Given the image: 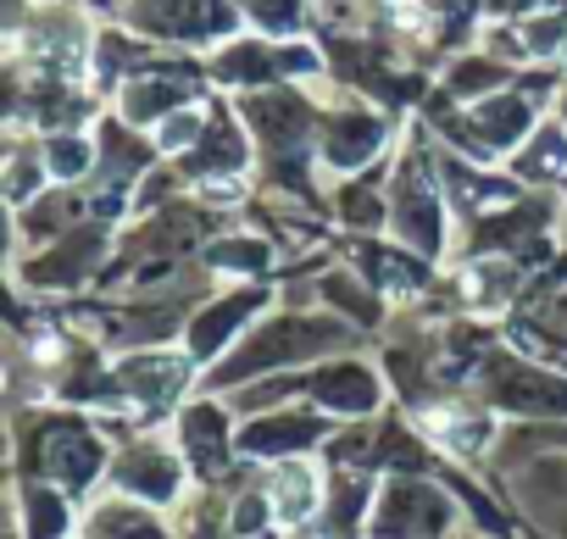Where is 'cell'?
Returning <instances> with one entry per match:
<instances>
[{
	"instance_id": "6da1fadb",
	"label": "cell",
	"mask_w": 567,
	"mask_h": 539,
	"mask_svg": "<svg viewBox=\"0 0 567 539\" xmlns=\"http://www.w3.org/2000/svg\"><path fill=\"white\" fill-rule=\"evenodd\" d=\"M323 500V478L312 462H278L272 467V484H267V506L278 522H307Z\"/></svg>"
},
{
	"instance_id": "7a4b0ae2",
	"label": "cell",
	"mask_w": 567,
	"mask_h": 539,
	"mask_svg": "<svg viewBox=\"0 0 567 539\" xmlns=\"http://www.w3.org/2000/svg\"><path fill=\"white\" fill-rule=\"evenodd\" d=\"M379 139H384V128H379L373 117H346V123L334 128L329 162H334V167H357V162H368V156L379 151Z\"/></svg>"
},
{
	"instance_id": "3957f363",
	"label": "cell",
	"mask_w": 567,
	"mask_h": 539,
	"mask_svg": "<svg viewBox=\"0 0 567 539\" xmlns=\"http://www.w3.org/2000/svg\"><path fill=\"white\" fill-rule=\"evenodd\" d=\"M90 139L84 134H56V139H45V151H40V162H45V173L51 178H62V184H73L79 173H90Z\"/></svg>"
},
{
	"instance_id": "277c9868",
	"label": "cell",
	"mask_w": 567,
	"mask_h": 539,
	"mask_svg": "<svg viewBox=\"0 0 567 539\" xmlns=\"http://www.w3.org/2000/svg\"><path fill=\"white\" fill-rule=\"evenodd\" d=\"M173 101H184L178 79H140V84H128L123 112H128V123H145L151 112H162V106H173Z\"/></svg>"
},
{
	"instance_id": "5b68a950",
	"label": "cell",
	"mask_w": 567,
	"mask_h": 539,
	"mask_svg": "<svg viewBox=\"0 0 567 539\" xmlns=\"http://www.w3.org/2000/svg\"><path fill=\"white\" fill-rule=\"evenodd\" d=\"M517 167H523L528 178H545V173L567 167V134H561V128H539V145H528V151L517 156Z\"/></svg>"
},
{
	"instance_id": "8992f818",
	"label": "cell",
	"mask_w": 567,
	"mask_h": 539,
	"mask_svg": "<svg viewBox=\"0 0 567 539\" xmlns=\"http://www.w3.org/2000/svg\"><path fill=\"white\" fill-rule=\"evenodd\" d=\"M195 134H200V112H195V106H184V112H167V117H162V151H189V145H195Z\"/></svg>"
},
{
	"instance_id": "52a82bcc",
	"label": "cell",
	"mask_w": 567,
	"mask_h": 539,
	"mask_svg": "<svg viewBox=\"0 0 567 539\" xmlns=\"http://www.w3.org/2000/svg\"><path fill=\"white\" fill-rule=\"evenodd\" d=\"M212 261L223 267H267V245H256V239H228V245H217L212 250Z\"/></svg>"
}]
</instances>
